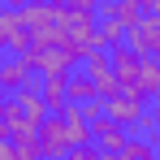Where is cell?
<instances>
[{
	"instance_id": "1",
	"label": "cell",
	"mask_w": 160,
	"mask_h": 160,
	"mask_svg": "<svg viewBox=\"0 0 160 160\" xmlns=\"http://www.w3.org/2000/svg\"><path fill=\"white\" fill-rule=\"evenodd\" d=\"M108 69H112V87L126 100L147 104V108L156 104V95H160V61L138 56L126 43H117V48H108Z\"/></svg>"
},
{
	"instance_id": "2",
	"label": "cell",
	"mask_w": 160,
	"mask_h": 160,
	"mask_svg": "<svg viewBox=\"0 0 160 160\" xmlns=\"http://www.w3.org/2000/svg\"><path fill=\"white\" fill-rule=\"evenodd\" d=\"M35 143H39V160H61L69 147L87 143V117L69 104L56 112H43V121L35 126Z\"/></svg>"
},
{
	"instance_id": "3",
	"label": "cell",
	"mask_w": 160,
	"mask_h": 160,
	"mask_svg": "<svg viewBox=\"0 0 160 160\" xmlns=\"http://www.w3.org/2000/svg\"><path fill=\"white\" fill-rule=\"evenodd\" d=\"M43 100L35 95V87H22V91H4L0 100V138H26L35 134V126L43 121Z\"/></svg>"
},
{
	"instance_id": "4",
	"label": "cell",
	"mask_w": 160,
	"mask_h": 160,
	"mask_svg": "<svg viewBox=\"0 0 160 160\" xmlns=\"http://www.w3.org/2000/svg\"><path fill=\"white\" fill-rule=\"evenodd\" d=\"M126 138H130V130H126L121 121H112L108 112L87 117V143H91L100 156H117V152L126 147Z\"/></svg>"
},
{
	"instance_id": "5",
	"label": "cell",
	"mask_w": 160,
	"mask_h": 160,
	"mask_svg": "<svg viewBox=\"0 0 160 160\" xmlns=\"http://www.w3.org/2000/svg\"><path fill=\"white\" fill-rule=\"evenodd\" d=\"M30 52V26L18 9H0V61Z\"/></svg>"
},
{
	"instance_id": "6",
	"label": "cell",
	"mask_w": 160,
	"mask_h": 160,
	"mask_svg": "<svg viewBox=\"0 0 160 160\" xmlns=\"http://www.w3.org/2000/svg\"><path fill=\"white\" fill-rule=\"evenodd\" d=\"M65 104H69V108H78L82 117H95V112H100V104H104V95L95 91V82L87 78L78 65L65 74Z\"/></svg>"
},
{
	"instance_id": "7",
	"label": "cell",
	"mask_w": 160,
	"mask_h": 160,
	"mask_svg": "<svg viewBox=\"0 0 160 160\" xmlns=\"http://www.w3.org/2000/svg\"><path fill=\"white\" fill-rule=\"evenodd\" d=\"M121 43H126L130 52H138V56L160 61V13H143V18L126 30V39H121Z\"/></svg>"
},
{
	"instance_id": "8",
	"label": "cell",
	"mask_w": 160,
	"mask_h": 160,
	"mask_svg": "<svg viewBox=\"0 0 160 160\" xmlns=\"http://www.w3.org/2000/svg\"><path fill=\"white\" fill-rule=\"evenodd\" d=\"M78 69H82L91 82H95V91H100V95H112V91H117V87H112V69H108V52L91 48V52L78 61Z\"/></svg>"
},
{
	"instance_id": "9",
	"label": "cell",
	"mask_w": 160,
	"mask_h": 160,
	"mask_svg": "<svg viewBox=\"0 0 160 160\" xmlns=\"http://www.w3.org/2000/svg\"><path fill=\"white\" fill-rule=\"evenodd\" d=\"M0 87H4V91L35 87V65H30L26 56H4V61H0Z\"/></svg>"
},
{
	"instance_id": "10",
	"label": "cell",
	"mask_w": 160,
	"mask_h": 160,
	"mask_svg": "<svg viewBox=\"0 0 160 160\" xmlns=\"http://www.w3.org/2000/svg\"><path fill=\"white\" fill-rule=\"evenodd\" d=\"M61 160H100V152H95L91 143H82V147H69V152H65Z\"/></svg>"
},
{
	"instance_id": "11",
	"label": "cell",
	"mask_w": 160,
	"mask_h": 160,
	"mask_svg": "<svg viewBox=\"0 0 160 160\" xmlns=\"http://www.w3.org/2000/svg\"><path fill=\"white\" fill-rule=\"evenodd\" d=\"M0 160H18V152H13V143H9V138H0Z\"/></svg>"
},
{
	"instance_id": "12",
	"label": "cell",
	"mask_w": 160,
	"mask_h": 160,
	"mask_svg": "<svg viewBox=\"0 0 160 160\" xmlns=\"http://www.w3.org/2000/svg\"><path fill=\"white\" fill-rule=\"evenodd\" d=\"M143 13H160V0H143Z\"/></svg>"
},
{
	"instance_id": "13",
	"label": "cell",
	"mask_w": 160,
	"mask_h": 160,
	"mask_svg": "<svg viewBox=\"0 0 160 160\" xmlns=\"http://www.w3.org/2000/svg\"><path fill=\"white\" fill-rule=\"evenodd\" d=\"M0 100H4V87H0Z\"/></svg>"
},
{
	"instance_id": "14",
	"label": "cell",
	"mask_w": 160,
	"mask_h": 160,
	"mask_svg": "<svg viewBox=\"0 0 160 160\" xmlns=\"http://www.w3.org/2000/svg\"><path fill=\"white\" fill-rule=\"evenodd\" d=\"M22 4H30V0H22Z\"/></svg>"
}]
</instances>
